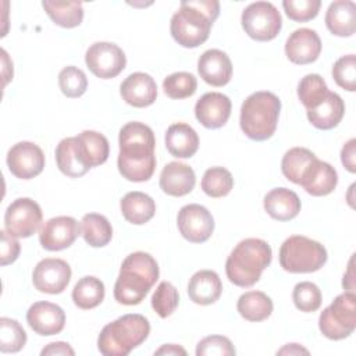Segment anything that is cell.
Here are the masks:
<instances>
[{
	"instance_id": "obj_1",
	"label": "cell",
	"mask_w": 356,
	"mask_h": 356,
	"mask_svg": "<svg viewBox=\"0 0 356 356\" xmlns=\"http://www.w3.org/2000/svg\"><path fill=\"white\" fill-rule=\"evenodd\" d=\"M120 153L117 167L120 174L132 182H145L156 170V139L150 127L132 121L120 129Z\"/></svg>"
},
{
	"instance_id": "obj_2",
	"label": "cell",
	"mask_w": 356,
	"mask_h": 356,
	"mask_svg": "<svg viewBox=\"0 0 356 356\" xmlns=\"http://www.w3.org/2000/svg\"><path fill=\"white\" fill-rule=\"evenodd\" d=\"M218 14L220 3L217 0H184L171 18V36L182 47H197L209 39L211 25Z\"/></svg>"
},
{
	"instance_id": "obj_3",
	"label": "cell",
	"mask_w": 356,
	"mask_h": 356,
	"mask_svg": "<svg viewBox=\"0 0 356 356\" xmlns=\"http://www.w3.org/2000/svg\"><path fill=\"white\" fill-rule=\"evenodd\" d=\"M159 264L146 252L128 254L114 284V299L127 306L139 305L159 280Z\"/></svg>"
},
{
	"instance_id": "obj_4",
	"label": "cell",
	"mask_w": 356,
	"mask_h": 356,
	"mask_svg": "<svg viewBox=\"0 0 356 356\" xmlns=\"http://www.w3.org/2000/svg\"><path fill=\"white\" fill-rule=\"evenodd\" d=\"M271 259L273 252L266 241L246 238L229 253L225 261V274L234 285L249 288L260 280L261 273L270 266Z\"/></svg>"
},
{
	"instance_id": "obj_5",
	"label": "cell",
	"mask_w": 356,
	"mask_h": 356,
	"mask_svg": "<svg viewBox=\"0 0 356 356\" xmlns=\"http://www.w3.org/2000/svg\"><path fill=\"white\" fill-rule=\"evenodd\" d=\"M150 334L149 320L138 313H129L106 324L97 338V349L104 356H127Z\"/></svg>"
},
{
	"instance_id": "obj_6",
	"label": "cell",
	"mask_w": 356,
	"mask_h": 356,
	"mask_svg": "<svg viewBox=\"0 0 356 356\" xmlns=\"http://www.w3.org/2000/svg\"><path fill=\"white\" fill-rule=\"evenodd\" d=\"M280 111L281 100L277 95L267 90L254 92L242 103L241 129L252 140H267L277 129Z\"/></svg>"
},
{
	"instance_id": "obj_7",
	"label": "cell",
	"mask_w": 356,
	"mask_h": 356,
	"mask_svg": "<svg viewBox=\"0 0 356 356\" xmlns=\"http://www.w3.org/2000/svg\"><path fill=\"white\" fill-rule=\"evenodd\" d=\"M280 264L288 273H314L327 261L325 248L307 236L292 235L280 248Z\"/></svg>"
},
{
	"instance_id": "obj_8",
	"label": "cell",
	"mask_w": 356,
	"mask_h": 356,
	"mask_svg": "<svg viewBox=\"0 0 356 356\" xmlns=\"http://www.w3.org/2000/svg\"><path fill=\"white\" fill-rule=\"evenodd\" d=\"M321 334L332 341L348 338L356 328V295L343 292L327 306L318 317Z\"/></svg>"
},
{
	"instance_id": "obj_9",
	"label": "cell",
	"mask_w": 356,
	"mask_h": 356,
	"mask_svg": "<svg viewBox=\"0 0 356 356\" xmlns=\"http://www.w3.org/2000/svg\"><path fill=\"white\" fill-rule=\"evenodd\" d=\"M241 22L248 36L259 42L273 40L282 26L281 14L270 1L250 3L242 11Z\"/></svg>"
},
{
	"instance_id": "obj_10",
	"label": "cell",
	"mask_w": 356,
	"mask_h": 356,
	"mask_svg": "<svg viewBox=\"0 0 356 356\" xmlns=\"http://www.w3.org/2000/svg\"><path fill=\"white\" fill-rule=\"evenodd\" d=\"M42 218V209L35 200L18 197L6 210L4 227L14 238H28L39 229Z\"/></svg>"
},
{
	"instance_id": "obj_11",
	"label": "cell",
	"mask_w": 356,
	"mask_h": 356,
	"mask_svg": "<svg viewBox=\"0 0 356 356\" xmlns=\"http://www.w3.org/2000/svg\"><path fill=\"white\" fill-rule=\"evenodd\" d=\"M85 63L93 75L110 79L122 72L127 65V57L115 43L96 42L86 50Z\"/></svg>"
},
{
	"instance_id": "obj_12",
	"label": "cell",
	"mask_w": 356,
	"mask_h": 356,
	"mask_svg": "<svg viewBox=\"0 0 356 356\" xmlns=\"http://www.w3.org/2000/svg\"><path fill=\"white\" fill-rule=\"evenodd\" d=\"M177 224L181 235L192 243L206 242L214 231V218L211 213L197 203L181 207Z\"/></svg>"
},
{
	"instance_id": "obj_13",
	"label": "cell",
	"mask_w": 356,
	"mask_h": 356,
	"mask_svg": "<svg viewBox=\"0 0 356 356\" xmlns=\"http://www.w3.org/2000/svg\"><path fill=\"white\" fill-rule=\"evenodd\" d=\"M7 165L14 177L32 179L44 168L43 150L33 142H18L7 153Z\"/></svg>"
},
{
	"instance_id": "obj_14",
	"label": "cell",
	"mask_w": 356,
	"mask_h": 356,
	"mask_svg": "<svg viewBox=\"0 0 356 356\" xmlns=\"http://www.w3.org/2000/svg\"><path fill=\"white\" fill-rule=\"evenodd\" d=\"M71 280V267L63 259L47 257L40 260L32 273L33 286L43 293H61Z\"/></svg>"
},
{
	"instance_id": "obj_15",
	"label": "cell",
	"mask_w": 356,
	"mask_h": 356,
	"mask_svg": "<svg viewBox=\"0 0 356 356\" xmlns=\"http://www.w3.org/2000/svg\"><path fill=\"white\" fill-rule=\"evenodd\" d=\"M81 235V227L74 217L58 216L47 220L39 232L43 249L57 252L70 248Z\"/></svg>"
},
{
	"instance_id": "obj_16",
	"label": "cell",
	"mask_w": 356,
	"mask_h": 356,
	"mask_svg": "<svg viewBox=\"0 0 356 356\" xmlns=\"http://www.w3.org/2000/svg\"><path fill=\"white\" fill-rule=\"evenodd\" d=\"M231 100L220 92L204 93L195 104L196 120L209 129H217L227 124L231 115Z\"/></svg>"
},
{
	"instance_id": "obj_17",
	"label": "cell",
	"mask_w": 356,
	"mask_h": 356,
	"mask_svg": "<svg viewBox=\"0 0 356 356\" xmlns=\"http://www.w3.org/2000/svg\"><path fill=\"white\" fill-rule=\"evenodd\" d=\"M26 321L39 335H56L65 325V313L56 303L46 300L35 302L26 312Z\"/></svg>"
},
{
	"instance_id": "obj_18",
	"label": "cell",
	"mask_w": 356,
	"mask_h": 356,
	"mask_svg": "<svg viewBox=\"0 0 356 356\" xmlns=\"http://www.w3.org/2000/svg\"><path fill=\"white\" fill-rule=\"evenodd\" d=\"M321 53V40L316 31L299 28L293 31L285 43V54L293 64H310L318 58Z\"/></svg>"
},
{
	"instance_id": "obj_19",
	"label": "cell",
	"mask_w": 356,
	"mask_h": 356,
	"mask_svg": "<svg viewBox=\"0 0 356 356\" xmlns=\"http://www.w3.org/2000/svg\"><path fill=\"white\" fill-rule=\"evenodd\" d=\"M120 93L125 103L142 108L154 103L157 97V85L149 74L134 72L122 81Z\"/></svg>"
},
{
	"instance_id": "obj_20",
	"label": "cell",
	"mask_w": 356,
	"mask_h": 356,
	"mask_svg": "<svg viewBox=\"0 0 356 356\" xmlns=\"http://www.w3.org/2000/svg\"><path fill=\"white\" fill-rule=\"evenodd\" d=\"M197 72L206 83L211 86H224L231 81L232 63L222 50L210 49L199 57Z\"/></svg>"
},
{
	"instance_id": "obj_21",
	"label": "cell",
	"mask_w": 356,
	"mask_h": 356,
	"mask_svg": "<svg viewBox=\"0 0 356 356\" xmlns=\"http://www.w3.org/2000/svg\"><path fill=\"white\" fill-rule=\"evenodd\" d=\"M338 184L337 170L317 157L305 170L300 184L303 189L312 196H325L330 195Z\"/></svg>"
},
{
	"instance_id": "obj_22",
	"label": "cell",
	"mask_w": 356,
	"mask_h": 356,
	"mask_svg": "<svg viewBox=\"0 0 356 356\" xmlns=\"http://www.w3.org/2000/svg\"><path fill=\"white\" fill-rule=\"evenodd\" d=\"M196 184L195 171L185 163L171 161L164 165L160 174V188L170 196H185L192 192Z\"/></svg>"
},
{
	"instance_id": "obj_23",
	"label": "cell",
	"mask_w": 356,
	"mask_h": 356,
	"mask_svg": "<svg viewBox=\"0 0 356 356\" xmlns=\"http://www.w3.org/2000/svg\"><path fill=\"white\" fill-rule=\"evenodd\" d=\"M222 292V282L213 270L196 271L188 284L189 299L202 306L211 305L218 300Z\"/></svg>"
},
{
	"instance_id": "obj_24",
	"label": "cell",
	"mask_w": 356,
	"mask_h": 356,
	"mask_svg": "<svg viewBox=\"0 0 356 356\" xmlns=\"http://www.w3.org/2000/svg\"><path fill=\"white\" fill-rule=\"evenodd\" d=\"M345 114V103L342 97L335 93L330 92L325 97L313 108L307 110V120L310 124L317 129H332L335 128Z\"/></svg>"
},
{
	"instance_id": "obj_25",
	"label": "cell",
	"mask_w": 356,
	"mask_h": 356,
	"mask_svg": "<svg viewBox=\"0 0 356 356\" xmlns=\"http://www.w3.org/2000/svg\"><path fill=\"white\" fill-rule=\"evenodd\" d=\"M263 206L271 218L289 221L299 214L302 204L293 191L288 188H274L264 196Z\"/></svg>"
},
{
	"instance_id": "obj_26",
	"label": "cell",
	"mask_w": 356,
	"mask_h": 356,
	"mask_svg": "<svg viewBox=\"0 0 356 356\" xmlns=\"http://www.w3.org/2000/svg\"><path fill=\"white\" fill-rule=\"evenodd\" d=\"M164 140L170 154L178 159H189L199 149V136L196 131L185 122L170 125Z\"/></svg>"
},
{
	"instance_id": "obj_27",
	"label": "cell",
	"mask_w": 356,
	"mask_h": 356,
	"mask_svg": "<svg viewBox=\"0 0 356 356\" xmlns=\"http://www.w3.org/2000/svg\"><path fill=\"white\" fill-rule=\"evenodd\" d=\"M325 25L332 35L352 36L356 28V6L350 0L332 1L325 13Z\"/></svg>"
},
{
	"instance_id": "obj_28",
	"label": "cell",
	"mask_w": 356,
	"mask_h": 356,
	"mask_svg": "<svg viewBox=\"0 0 356 356\" xmlns=\"http://www.w3.org/2000/svg\"><path fill=\"white\" fill-rule=\"evenodd\" d=\"M56 163L58 170L71 178H79L90 170L82 159L76 136L64 138L58 142L56 147Z\"/></svg>"
},
{
	"instance_id": "obj_29",
	"label": "cell",
	"mask_w": 356,
	"mask_h": 356,
	"mask_svg": "<svg viewBox=\"0 0 356 356\" xmlns=\"http://www.w3.org/2000/svg\"><path fill=\"white\" fill-rule=\"evenodd\" d=\"M121 213L124 218L135 225H142L150 221L156 213L154 200L139 191L128 192L120 202Z\"/></svg>"
},
{
	"instance_id": "obj_30",
	"label": "cell",
	"mask_w": 356,
	"mask_h": 356,
	"mask_svg": "<svg viewBox=\"0 0 356 356\" xmlns=\"http://www.w3.org/2000/svg\"><path fill=\"white\" fill-rule=\"evenodd\" d=\"M78 147L85 163L92 168L106 163L110 153L107 138L96 131H82L76 136Z\"/></svg>"
},
{
	"instance_id": "obj_31",
	"label": "cell",
	"mask_w": 356,
	"mask_h": 356,
	"mask_svg": "<svg viewBox=\"0 0 356 356\" xmlns=\"http://www.w3.org/2000/svg\"><path fill=\"white\" fill-rule=\"evenodd\" d=\"M273 309L271 298L261 291L245 292L236 302L238 313L248 321H263L271 316Z\"/></svg>"
},
{
	"instance_id": "obj_32",
	"label": "cell",
	"mask_w": 356,
	"mask_h": 356,
	"mask_svg": "<svg viewBox=\"0 0 356 356\" xmlns=\"http://www.w3.org/2000/svg\"><path fill=\"white\" fill-rule=\"evenodd\" d=\"M81 235L89 246L103 248L113 238V227L104 216L88 213L81 221Z\"/></svg>"
},
{
	"instance_id": "obj_33",
	"label": "cell",
	"mask_w": 356,
	"mask_h": 356,
	"mask_svg": "<svg viewBox=\"0 0 356 356\" xmlns=\"http://www.w3.org/2000/svg\"><path fill=\"white\" fill-rule=\"evenodd\" d=\"M104 295L106 289L103 281L93 275L82 277L72 289V300L75 306L83 310L99 306L103 302Z\"/></svg>"
},
{
	"instance_id": "obj_34",
	"label": "cell",
	"mask_w": 356,
	"mask_h": 356,
	"mask_svg": "<svg viewBox=\"0 0 356 356\" xmlns=\"http://www.w3.org/2000/svg\"><path fill=\"white\" fill-rule=\"evenodd\" d=\"M42 6L51 21L63 28H75L83 19L81 1H42Z\"/></svg>"
},
{
	"instance_id": "obj_35",
	"label": "cell",
	"mask_w": 356,
	"mask_h": 356,
	"mask_svg": "<svg viewBox=\"0 0 356 356\" xmlns=\"http://www.w3.org/2000/svg\"><path fill=\"white\" fill-rule=\"evenodd\" d=\"M316 159V154L306 149V147H292L289 149L281 161V170L284 177L293 182L300 184V178L307 168V165L312 163V160Z\"/></svg>"
},
{
	"instance_id": "obj_36",
	"label": "cell",
	"mask_w": 356,
	"mask_h": 356,
	"mask_svg": "<svg viewBox=\"0 0 356 356\" xmlns=\"http://www.w3.org/2000/svg\"><path fill=\"white\" fill-rule=\"evenodd\" d=\"M200 185L207 196L222 197L227 196L234 188V178L227 168L211 167L204 171Z\"/></svg>"
},
{
	"instance_id": "obj_37",
	"label": "cell",
	"mask_w": 356,
	"mask_h": 356,
	"mask_svg": "<svg viewBox=\"0 0 356 356\" xmlns=\"http://www.w3.org/2000/svg\"><path fill=\"white\" fill-rule=\"evenodd\" d=\"M328 93L325 81L318 74L305 75L298 85V97L306 110L317 106Z\"/></svg>"
},
{
	"instance_id": "obj_38",
	"label": "cell",
	"mask_w": 356,
	"mask_h": 356,
	"mask_svg": "<svg viewBox=\"0 0 356 356\" xmlns=\"http://www.w3.org/2000/svg\"><path fill=\"white\" fill-rule=\"evenodd\" d=\"M26 343V332L22 325L10 317L0 318V350L3 353L19 352Z\"/></svg>"
},
{
	"instance_id": "obj_39",
	"label": "cell",
	"mask_w": 356,
	"mask_h": 356,
	"mask_svg": "<svg viewBox=\"0 0 356 356\" xmlns=\"http://www.w3.org/2000/svg\"><path fill=\"white\" fill-rule=\"evenodd\" d=\"M197 88V81L193 74L179 71L170 74L163 81L164 93L170 99H186L191 97Z\"/></svg>"
},
{
	"instance_id": "obj_40",
	"label": "cell",
	"mask_w": 356,
	"mask_h": 356,
	"mask_svg": "<svg viewBox=\"0 0 356 356\" xmlns=\"http://www.w3.org/2000/svg\"><path fill=\"white\" fill-rule=\"evenodd\" d=\"M152 307L153 310L161 317V318H167L168 316H171L175 309L178 307L179 303V295L177 288L168 282V281H161L156 291L152 295Z\"/></svg>"
},
{
	"instance_id": "obj_41",
	"label": "cell",
	"mask_w": 356,
	"mask_h": 356,
	"mask_svg": "<svg viewBox=\"0 0 356 356\" xmlns=\"http://www.w3.org/2000/svg\"><path fill=\"white\" fill-rule=\"evenodd\" d=\"M58 86L64 96L75 99L86 92L88 79L82 70L74 65H68L64 67L58 74Z\"/></svg>"
},
{
	"instance_id": "obj_42",
	"label": "cell",
	"mask_w": 356,
	"mask_h": 356,
	"mask_svg": "<svg viewBox=\"0 0 356 356\" xmlns=\"http://www.w3.org/2000/svg\"><path fill=\"white\" fill-rule=\"evenodd\" d=\"M292 300L300 312L310 313L316 312L321 306V291L320 288L310 282V281H303L295 285L293 292H292Z\"/></svg>"
},
{
	"instance_id": "obj_43",
	"label": "cell",
	"mask_w": 356,
	"mask_h": 356,
	"mask_svg": "<svg viewBox=\"0 0 356 356\" xmlns=\"http://www.w3.org/2000/svg\"><path fill=\"white\" fill-rule=\"evenodd\" d=\"M332 78L345 90H356V57L355 54L342 56L332 67Z\"/></svg>"
},
{
	"instance_id": "obj_44",
	"label": "cell",
	"mask_w": 356,
	"mask_h": 356,
	"mask_svg": "<svg viewBox=\"0 0 356 356\" xmlns=\"http://www.w3.org/2000/svg\"><path fill=\"white\" fill-rule=\"evenodd\" d=\"M282 7L289 19L296 22H306L317 17L321 1L320 0H284Z\"/></svg>"
},
{
	"instance_id": "obj_45",
	"label": "cell",
	"mask_w": 356,
	"mask_h": 356,
	"mask_svg": "<svg viewBox=\"0 0 356 356\" xmlns=\"http://www.w3.org/2000/svg\"><path fill=\"white\" fill-rule=\"evenodd\" d=\"M235 353L232 342L222 335L206 337L196 346V356H234Z\"/></svg>"
},
{
	"instance_id": "obj_46",
	"label": "cell",
	"mask_w": 356,
	"mask_h": 356,
	"mask_svg": "<svg viewBox=\"0 0 356 356\" xmlns=\"http://www.w3.org/2000/svg\"><path fill=\"white\" fill-rule=\"evenodd\" d=\"M0 236H1V243H0V264L1 266H7L14 263L18 256H19V242L10 235L6 229L0 231Z\"/></svg>"
},
{
	"instance_id": "obj_47",
	"label": "cell",
	"mask_w": 356,
	"mask_h": 356,
	"mask_svg": "<svg viewBox=\"0 0 356 356\" xmlns=\"http://www.w3.org/2000/svg\"><path fill=\"white\" fill-rule=\"evenodd\" d=\"M355 147H356V139L352 138L343 145V147L341 150V161L349 172L356 171V161H355L356 152H355Z\"/></svg>"
},
{
	"instance_id": "obj_48",
	"label": "cell",
	"mask_w": 356,
	"mask_h": 356,
	"mask_svg": "<svg viewBox=\"0 0 356 356\" xmlns=\"http://www.w3.org/2000/svg\"><path fill=\"white\" fill-rule=\"evenodd\" d=\"M42 356L44 355H70L74 356L75 350L70 346L67 342H51L47 346H44L40 352Z\"/></svg>"
},
{
	"instance_id": "obj_49",
	"label": "cell",
	"mask_w": 356,
	"mask_h": 356,
	"mask_svg": "<svg viewBox=\"0 0 356 356\" xmlns=\"http://www.w3.org/2000/svg\"><path fill=\"white\" fill-rule=\"evenodd\" d=\"M154 355H186V350L175 343H168L163 345L160 349L154 352Z\"/></svg>"
},
{
	"instance_id": "obj_50",
	"label": "cell",
	"mask_w": 356,
	"mask_h": 356,
	"mask_svg": "<svg viewBox=\"0 0 356 356\" xmlns=\"http://www.w3.org/2000/svg\"><path fill=\"white\" fill-rule=\"evenodd\" d=\"M300 353L307 355L309 350L305 349V348H302V346L298 345V343H288V345H285L282 349H280V350L277 352V355H300Z\"/></svg>"
},
{
	"instance_id": "obj_51",
	"label": "cell",
	"mask_w": 356,
	"mask_h": 356,
	"mask_svg": "<svg viewBox=\"0 0 356 356\" xmlns=\"http://www.w3.org/2000/svg\"><path fill=\"white\" fill-rule=\"evenodd\" d=\"M352 261H353V259H350L348 273L343 275V281H342V285H343V288H345L348 292H353V286H355V282H353V267H352Z\"/></svg>"
}]
</instances>
